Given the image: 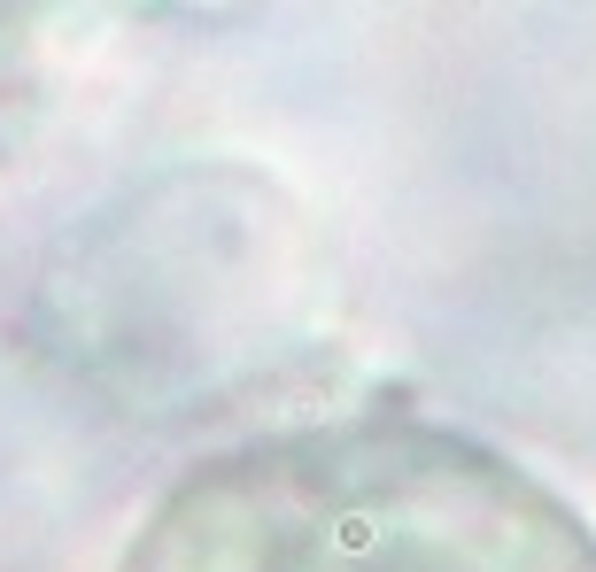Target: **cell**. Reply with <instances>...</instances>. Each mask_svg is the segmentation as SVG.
Returning a JSON list of instances; mask_svg holds the SVG:
<instances>
[{"label": "cell", "mask_w": 596, "mask_h": 572, "mask_svg": "<svg viewBox=\"0 0 596 572\" xmlns=\"http://www.w3.org/2000/svg\"><path fill=\"white\" fill-rule=\"evenodd\" d=\"M117 572H596V534L473 433L357 410L194 464Z\"/></svg>", "instance_id": "cell-1"}]
</instances>
